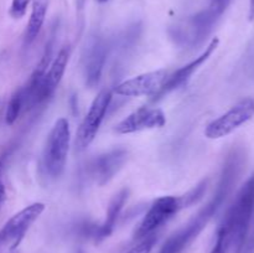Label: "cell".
Masks as SVG:
<instances>
[{
  "label": "cell",
  "instance_id": "cell-12",
  "mask_svg": "<svg viewBox=\"0 0 254 253\" xmlns=\"http://www.w3.org/2000/svg\"><path fill=\"white\" fill-rule=\"evenodd\" d=\"M69 54H71V50H69L68 46L62 47V49L60 50L59 54H57V56L55 57L54 61L50 63L49 71L45 72L44 77H42L41 84H40V103H42V102H45L46 99H49L57 89L62 77H64V72H66V67L69 60Z\"/></svg>",
  "mask_w": 254,
  "mask_h": 253
},
{
  "label": "cell",
  "instance_id": "cell-3",
  "mask_svg": "<svg viewBox=\"0 0 254 253\" xmlns=\"http://www.w3.org/2000/svg\"><path fill=\"white\" fill-rule=\"evenodd\" d=\"M71 143V129L67 118H60L47 135L42 151V168L49 178L57 179L64 171Z\"/></svg>",
  "mask_w": 254,
  "mask_h": 253
},
{
  "label": "cell",
  "instance_id": "cell-10",
  "mask_svg": "<svg viewBox=\"0 0 254 253\" xmlns=\"http://www.w3.org/2000/svg\"><path fill=\"white\" fill-rule=\"evenodd\" d=\"M218 44H220V41H218V39L216 37V39H213L212 41L208 44V46L203 50V52L200 55V56L196 57L195 60L189 62L188 64L183 66L181 68L176 69L174 73L169 74L165 84H164L163 88L155 94V98L154 99L161 98V97L165 96V94L170 93V92L175 91V89L180 88V87H183L184 84L188 83V82L190 81L191 77H192V74L195 73V72L197 71V69L200 68V67L202 66L208 59H210L211 55H212L213 52H215V50L217 49Z\"/></svg>",
  "mask_w": 254,
  "mask_h": 253
},
{
  "label": "cell",
  "instance_id": "cell-22",
  "mask_svg": "<svg viewBox=\"0 0 254 253\" xmlns=\"http://www.w3.org/2000/svg\"><path fill=\"white\" fill-rule=\"evenodd\" d=\"M97 1H99V2H107V1H108V0H97Z\"/></svg>",
  "mask_w": 254,
  "mask_h": 253
},
{
  "label": "cell",
  "instance_id": "cell-19",
  "mask_svg": "<svg viewBox=\"0 0 254 253\" xmlns=\"http://www.w3.org/2000/svg\"><path fill=\"white\" fill-rule=\"evenodd\" d=\"M227 251H228V245H227V240H226V236L225 233L218 228L216 243L215 246H213L212 250H211L210 253H227Z\"/></svg>",
  "mask_w": 254,
  "mask_h": 253
},
{
  "label": "cell",
  "instance_id": "cell-7",
  "mask_svg": "<svg viewBox=\"0 0 254 253\" xmlns=\"http://www.w3.org/2000/svg\"><path fill=\"white\" fill-rule=\"evenodd\" d=\"M168 69H158V71L146 72L138 76L122 82L114 88L118 96L124 97H143L155 96L169 77Z\"/></svg>",
  "mask_w": 254,
  "mask_h": 253
},
{
  "label": "cell",
  "instance_id": "cell-5",
  "mask_svg": "<svg viewBox=\"0 0 254 253\" xmlns=\"http://www.w3.org/2000/svg\"><path fill=\"white\" fill-rule=\"evenodd\" d=\"M254 116V99L245 98L228 109L226 113L207 124L205 135L208 139H221L230 135Z\"/></svg>",
  "mask_w": 254,
  "mask_h": 253
},
{
  "label": "cell",
  "instance_id": "cell-17",
  "mask_svg": "<svg viewBox=\"0 0 254 253\" xmlns=\"http://www.w3.org/2000/svg\"><path fill=\"white\" fill-rule=\"evenodd\" d=\"M156 241H158V237H156L155 233L146 236V237L141 238L140 242L136 243L134 247H131L130 250L126 253H151Z\"/></svg>",
  "mask_w": 254,
  "mask_h": 253
},
{
  "label": "cell",
  "instance_id": "cell-8",
  "mask_svg": "<svg viewBox=\"0 0 254 253\" xmlns=\"http://www.w3.org/2000/svg\"><path fill=\"white\" fill-rule=\"evenodd\" d=\"M45 211V203L35 202L25 207L16 215L12 216L0 230V245L11 243V250L16 247L25 236L30 226L41 216Z\"/></svg>",
  "mask_w": 254,
  "mask_h": 253
},
{
  "label": "cell",
  "instance_id": "cell-15",
  "mask_svg": "<svg viewBox=\"0 0 254 253\" xmlns=\"http://www.w3.org/2000/svg\"><path fill=\"white\" fill-rule=\"evenodd\" d=\"M49 1L50 0H34V2H32L31 15H30L24 37L25 45H27V46L35 41V39L39 36L40 31H41L45 17H46Z\"/></svg>",
  "mask_w": 254,
  "mask_h": 253
},
{
  "label": "cell",
  "instance_id": "cell-20",
  "mask_svg": "<svg viewBox=\"0 0 254 253\" xmlns=\"http://www.w3.org/2000/svg\"><path fill=\"white\" fill-rule=\"evenodd\" d=\"M0 173H1V163H0ZM5 198H6V191H5V186L0 178V202L5 201Z\"/></svg>",
  "mask_w": 254,
  "mask_h": 253
},
{
  "label": "cell",
  "instance_id": "cell-9",
  "mask_svg": "<svg viewBox=\"0 0 254 253\" xmlns=\"http://www.w3.org/2000/svg\"><path fill=\"white\" fill-rule=\"evenodd\" d=\"M166 117L164 112L159 108H149V107H140L139 109L129 114L127 118L119 122L114 130L117 134H133L143 130L161 128L165 126Z\"/></svg>",
  "mask_w": 254,
  "mask_h": 253
},
{
  "label": "cell",
  "instance_id": "cell-18",
  "mask_svg": "<svg viewBox=\"0 0 254 253\" xmlns=\"http://www.w3.org/2000/svg\"><path fill=\"white\" fill-rule=\"evenodd\" d=\"M31 1L32 0H12L9 9L10 16L14 19H21L26 14L27 6Z\"/></svg>",
  "mask_w": 254,
  "mask_h": 253
},
{
  "label": "cell",
  "instance_id": "cell-1",
  "mask_svg": "<svg viewBox=\"0 0 254 253\" xmlns=\"http://www.w3.org/2000/svg\"><path fill=\"white\" fill-rule=\"evenodd\" d=\"M237 166L238 164L236 159L230 160V163L226 165L225 170H223L220 185H218L212 200L197 215H195V217L188 225H185V227L181 228L179 232L174 233L164 243L159 253H183L184 250L188 248L189 245L202 232L203 228L207 226V223L215 216V213L217 212L220 206L222 205L225 198L230 193L233 183H235L236 175H237Z\"/></svg>",
  "mask_w": 254,
  "mask_h": 253
},
{
  "label": "cell",
  "instance_id": "cell-14",
  "mask_svg": "<svg viewBox=\"0 0 254 253\" xmlns=\"http://www.w3.org/2000/svg\"><path fill=\"white\" fill-rule=\"evenodd\" d=\"M127 198H128V191L127 190L121 191V192L114 196L113 200L111 201V203L108 206L104 222L102 225H99L97 228H94L93 237L96 240L101 241L111 235L112 231L114 230V226H116L117 220H118L119 215H121L122 208H123Z\"/></svg>",
  "mask_w": 254,
  "mask_h": 253
},
{
  "label": "cell",
  "instance_id": "cell-23",
  "mask_svg": "<svg viewBox=\"0 0 254 253\" xmlns=\"http://www.w3.org/2000/svg\"><path fill=\"white\" fill-rule=\"evenodd\" d=\"M78 253H83V252H82V251H79V252Z\"/></svg>",
  "mask_w": 254,
  "mask_h": 253
},
{
  "label": "cell",
  "instance_id": "cell-4",
  "mask_svg": "<svg viewBox=\"0 0 254 253\" xmlns=\"http://www.w3.org/2000/svg\"><path fill=\"white\" fill-rule=\"evenodd\" d=\"M112 101V92L109 89H102L96 98L92 102L88 112L84 116L83 121L79 124L78 130L76 134V145L77 151H82L89 146V144L94 140L97 133H98L101 124L103 122L104 116L107 113L109 104Z\"/></svg>",
  "mask_w": 254,
  "mask_h": 253
},
{
  "label": "cell",
  "instance_id": "cell-16",
  "mask_svg": "<svg viewBox=\"0 0 254 253\" xmlns=\"http://www.w3.org/2000/svg\"><path fill=\"white\" fill-rule=\"evenodd\" d=\"M22 109H24V94H22V88H20L12 94L7 104L6 113H5V122L7 126H12L16 122Z\"/></svg>",
  "mask_w": 254,
  "mask_h": 253
},
{
  "label": "cell",
  "instance_id": "cell-11",
  "mask_svg": "<svg viewBox=\"0 0 254 253\" xmlns=\"http://www.w3.org/2000/svg\"><path fill=\"white\" fill-rule=\"evenodd\" d=\"M127 155L128 153L124 149H117V150L99 155L98 158L89 163L88 169H87L89 178L98 185H104L109 180H112L116 174H118V171L126 163Z\"/></svg>",
  "mask_w": 254,
  "mask_h": 253
},
{
  "label": "cell",
  "instance_id": "cell-2",
  "mask_svg": "<svg viewBox=\"0 0 254 253\" xmlns=\"http://www.w3.org/2000/svg\"><path fill=\"white\" fill-rule=\"evenodd\" d=\"M254 215V174L242 185L226 213L220 230L225 233L228 250L241 253Z\"/></svg>",
  "mask_w": 254,
  "mask_h": 253
},
{
  "label": "cell",
  "instance_id": "cell-6",
  "mask_svg": "<svg viewBox=\"0 0 254 253\" xmlns=\"http://www.w3.org/2000/svg\"><path fill=\"white\" fill-rule=\"evenodd\" d=\"M184 207L183 198L175 196H163L156 198L141 220L136 228L134 237L141 240L149 235H153L158 228L165 225Z\"/></svg>",
  "mask_w": 254,
  "mask_h": 253
},
{
  "label": "cell",
  "instance_id": "cell-21",
  "mask_svg": "<svg viewBox=\"0 0 254 253\" xmlns=\"http://www.w3.org/2000/svg\"><path fill=\"white\" fill-rule=\"evenodd\" d=\"M251 21L254 20V0H250V14H248Z\"/></svg>",
  "mask_w": 254,
  "mask_h": 253
},
{
  "label": "cell",
  "instance_id": "cell-13",
  "mask_svg": "<svg viewBox=\"0 0 254 253\" xmlns=\"http://www.w3.org/2000/svg\"><path fill=\"white\" fill-rule=\"evenodd\" d=\"M106 57V45L101 39L94 37L86 49V55L83 59L87 86L94 87L96 84H98L102 72H103Z\"/></svg>",
  "mask_w": 254,
  "mask_h": 253
}]
</instances>
